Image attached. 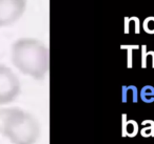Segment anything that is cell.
<instances>
[{
  "label": "cell",
  "mask_w": 154,
  "mask_h": 144,
  "mask_svg": "<svg viewBox=\"0 0 154 144\" xmlns=\"http://www.w3.org/2000/svg\"><path fill=\"white\" fill-rule=\"evenodd\" d=\"M12 56L16 68L33 78H43L49 70L48 49L34 39L17 41L13 46Z\"/></svg>",
  "instance_id": "1"
},
{
  "label": "cell",
  "mask_w": 154,
  "mask_h": 144,
  "mask_svg": "<svg viewBox=\"0 0 154 144\" xmlns=\"http://www.w3.org/2000/svg\"><path fill=\"white\" fill-rule=\"evenodd\" d=\"M2 134L13 144H35L40 134L38 122L21 110H7L1 116Z\"/></svg>",
  "instance_id": "2"
},
{
  "label": "cell",
  "mask_w": 154,
  "mask_h": 144,
  "mask_svg": "<svg viewBox=\"0 0 154 144\" xmlns=\"http://www.w3.org/2000/svg\"><path fill=\"white\" fill-rule=\"evenodd\" d=\"M19 80L10 68L0 65V104L13 101L19 94Z\"/></svg>",
  "instance_id": "3"
},
{
  "label": "cell",
  "mask_w": 154,
  "mask_h": 144,
  "mask_svg": "<svg viewBox=\"0 0 154 144\" xmlns=\"http://www.w3.org/2000/svg\"><path fill=\"white\" fill-rule=\"evenodd\" d=\"M24 0H0V26L12 23L22 14Z\"/></svg>",
  "instance_id": "4"
}]
</instances>
